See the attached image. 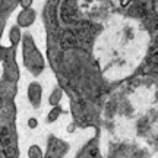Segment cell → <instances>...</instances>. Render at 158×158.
Instances as JSON below:
<instances>
[{
    "mask_svg": "<svg viewBox=\"0 0 158 158\" xmlns=\"http://www.w3.org/2000/svg\"><path fill=\"white\" fill-rule=\"evenodd\" d=\"M152 86H135L132 92L114 102L113 108L107 107V127L104 129L102 147L107 148V158H130L139 148H154L155 130H147L143 118L155 116L157 101Z\"/></svg>",
    "mask_w": 158,
    "mask_h": 158,
    "instance_id": "obj_1",
    "label": "cell"
},
{
    "mask_svg": "<svg viewBox=\"0 0 158 158\" xmlns=\"http://www.w3.org/2000/svg\"><path fill=\"white\" fill-rule=\"evenodd\" d=\"M148 45L149 34L139 21L111 15L95 40L94 56L108 81H122L141 64Z\"/></svg>",
    "mask_w": 158,
    "mask_h": 158,
    "instance_id": "obj_2",
    "label": "cell"
},
{
    "mask_svg": "<svg viewBox=\"0 0 158 158\" xmlns=\"http://www.w3.org/2000/svg\"><path fill=\"white\" fill-rule=\"evenodd\" d=\"M122 0H79L84 13L94 19H107L120 6Z\"/></svg>",
    "mask_w": 158,
    "mask_h": 158,
    "instance_id": "obj_3",
    "label": "cell"
},
{
    "mask_svg": "<svg viewBox=\"0 0 158 158\" xmlns=\"http://www.w3.org/2000/svg\"><path fill=\"white\" fill-rule=\"evenodd\" d=\"M2 76H3V63L0 60V79H2Z\"/></svg>",
    "mask_w": 158,
    "mask_h": 158,
    "instance_id": "obj_4",
    "label": "cell"
}]
</instances>
